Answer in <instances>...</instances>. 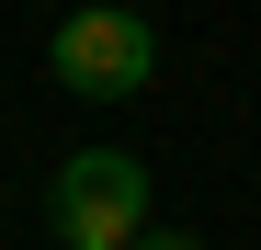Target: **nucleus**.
Returning <instances> with one entry per match:
<instances>
[{
    "label": "nucleus",
    "instance_id": "nucleus-1",
    "mask_svg": "<svg viewBox=\"0 0 261 250\" xmlns=\"http://www.w3.org/2000/svg\"><path fill=\"white\" fill-rule=\"evenodd\" d=\"M46 68L80 103H137L159 80V34H148V12H125V0H91V12H68L46 34Z\"/></svg>",
    "mask_w": 261,
    "mask_h": 250
},
{
    "label": "nucleus",
    "instance_id": "nucleus-2",
    "mask_svg": "<svg viewBox=\"0 0 261 250\" xmlns=\"http://www.w3.org/2000/svg\"><path fill=\"white\" fill-rule=\"evenodd\" d=\"M148 239V171L137 148H80L57 171V250H137Z\"/></svg>",
    "mask_w": 261,
    "mask_h": 250
},
{
    "label": "nucleus",
    "instance_id": "nucleus-3",
    "mask_svg": "<svg viewBox=\"0 0 261 250\" xmlns=\"http://www.w3.org/2000/svg\"><path fill=\"white\" fill-rule=\"evenodd\" d=\"M137 250H204V239H193V228H148Z\"/></svg>",
    "mask_w": 261,
    "mask_h": 250
}]
</instances>
